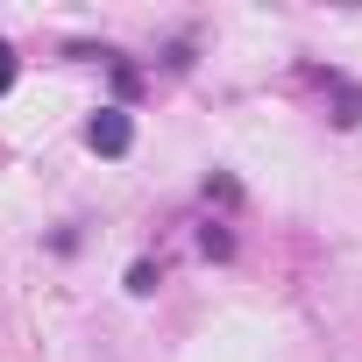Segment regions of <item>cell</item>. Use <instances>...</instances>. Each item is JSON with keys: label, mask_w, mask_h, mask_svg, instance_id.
Here are the masks:
<instances>
[{"label": "cell", "mask_w": 362, "mask_h": 362, "mask_svg": "<svg viewBox=\"0 0 362 362\" xmlns=\"http://www.w3.org/2000/svg\"><path fill=\"white\" fill-rule=\"evenodd\" d=\"M86 142H93L100 156H128V142H135V121H128L121 107H100V114L86 121Z\"/></svg>", "instance_id": "6da1fadb"}, {"label": "cell", "mask_w": 362, "mask_h": 362, "mask_svg": "<svg viewBox=\"0 0 362 362\" xmlns=\"http://www.w3.org/2000/svg\"><path fill=\"white\" fill-rule=\"evenodd\" d=\"M199 249H206V256H228L235 242H228V228H199Z\"/></svg>", "instance_id": "7a4b0ae2"}, {"label": "cell", "mask_w": 362, "mask_h": 362, "mask_svg": "<svg viewBox=\"0 0 362 362\" xmlns=\"http://www.w3.org/2000/svg\"><path fill=\"white\" fill-rule=\"evenodd\" d=\"M8 86H15V50L0 43V93H8Z\"/></svg>", "instance_id": "3957f363"}]
</instances>
